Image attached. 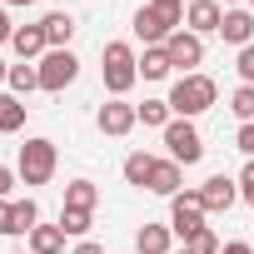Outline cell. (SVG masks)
<instances>
[{
	"mask_svg": "<svg viewBox=\"0 0 254 254\" xmlns=\"http://www.w3.org/2000/svg\"><path fill=\"white\" fill-rule=\"evenodd\" d=\"M165 100H170V110H175L180 120H194V115H204V110L219 100V85H214L209 75H199V70H194V75H180V80L170 85V95H165Z\"/></svg>",
	"mask_w": 254,
	"mask_h": 254,
	"instance_id": "obj_1",
	"label": "cell"
},
{
	"mask_svg": "<svg viewBox=\"0 0 254 254\" xmlns=\"http://www.w3.org/2000/svg\"><path fill=\"white\" fill-rule=\"evenodd\" d=\"M100 75H105V90L120 100L125 90L140 80V55L125 45V40H110V45H105V55H100Z\"/></svg>",
	"mask_w": 254,
	"mask_h": 254,
	"instance_id": "obj_2",
	"label": "cell"
},
{
	"mask_svg": "<svg viewBox=\"0 0 254 254\" xmlns=\"http://www.w3.org/2000/svg\"><path fill=\"white\" fill-rule=\"evenodd\" d=\"M55 140H25L20 145V165H15V175L25 180V185H50V175H55Z\"/></svg>",
	"mask_w": 254,
	"mask_h": 254,
	"instance_id": "obj_3",
	"label": "cell"
},
{
	"mask_svg": "<svg viewBox=\"0 0 254 254\" xmlns=\"http://www.w3.org/2000/svg\"><path fill=\"white\" fill-rule=\"evenodd\" d=\"M35 70H40V90H45V95H60L65 85H75L80 60H75V50H45Z\"/></svg>",
	"mask_w": 254,
	"mask_h": 254,
	"instance_id": "obj_4",
	"label": "cell"
},
{
	"mask_svg": "<svg viewBox=\"0 0 254 254\" xmlns=\"http://www.w3.org/2000/svg\"><path fill=\"white\" fill-rule=\"evenodd\" d=\"M165 145H170V160L175 165H199L204 160V140L190 120H170L165 125Z\"/></svg>",
	"mask_w": 254,
	"mask_h": 254,
	"instance_id": "obj_5",
	"label": "cell"
},
{
	"mask_svg": "<svg viewBox=\"0 0 254 254\" xmlns=\"http://www.w3.org/2000/svg\"><path fill=\"white\" fill-rule=\"evenodd\" d=\"M170 229L180 239H190V234L204 229V199H199V190H185V194L170 199Z\"/></svg>",
	"mask_w": 254,
	"mask_h": 254,
	"instance_id": "obj_6",
	"label": "cell"
},
{
	"mask_svg": "<svg viewBox=\"0 0 254 254\" xmlns=\"http://www.w3.org/2000/svg\"><path fill=\"white\" fill-rule=\"evenodd\" d=\"M165 55H170V65H180L185 75H194V65H204V40L194 30H175L165 40Z\"/></svg>",
	"mask_w": 254,
	"mask_h": 254,
	"instance_id": "obj_7",
	"label": "cell"
},
{
	"mask_svg": "<svg viewBox=\"0 0 254 254\" xmlns=\"http://www.w3.org/2000/svg\"><path fill=\"white\" fill-rule=\"evenodd\" d=\"M175 30H180V20H175V15H160L155 5H140V10H135V35H140L145 45H165Z\"/></svg>",
	"mask_w": 254,
	"mask_h": 254,
	"instance_id": "obj_8",
	"label": "cell"
},
{
	"mask_svg": "<svg viewBox=\"0 0 254 254\" xmlns=\"http://www.w3.org/2000/svg\"><path fill=\"white\" fill-rule=\"evenodd\" d=\"M185 25L204 40V35H219V25H224V10H219V0H190L185 5Z\"/></svg>",
	"mask_w": 254,
	"mask_h": 254,
	"instance_id": "obj_9",
	"label": "cell"
},
{
	"mask_svg": "<svg viewBox=\"0 0 254 254\" xmlns=\"http://www.w3.org/2000/svg\"><path fill=\"white\" fill-rule=\"evenodd\" d=\"M95 120H100V130H105V135L120 140V135H130L135 125H140V110H135V105H125V100H110V105H100Z\"/></svg>",
	"mask_w": 254,
	"mask_h": 254,
	"instance_id": "obj_10",
	"label": "cell"
},
{
	"mask_svg": "<svg viewBox=\"0 0 254 254\" xmlns=\"http://www.w3.org/2000/svg\"><path fill=\"white\" fill-rule=\"evenodd\" d=\"M199 199H204V214H224V209H234L239 185H234L229 175H214V180H204V185H199Z\"/></svg>",
	"mask_w": 254,
	"mask_h": 254,
	"instance_id": "obj_11",
	"label": "cell"
},
{
	"mask_svg": "<svg viewBox=\"0 0 254 254\" xmlns=\"http://www.w3.org/2000/svg\"><path fill=\"white\" fill-rule=\"evenodd\" d=\"M219 35L229 40V45H254V10H224V25H219Z\"/></svg>",
	"mask_w": 254,
	"mask_h": 254,
	"instance_id": "obj_12",
	"label": "cell"
},
{
	"mask_svg": "<svg viewBox=\"0 0 254 254\" xmlns=\"http://www.w3.org/2000/svg\"><path fill=\"white\" fill-rule=\"evenodd\" d=\"M40 30H45L50 50H70V35H75V15H65V10H50V15L40 20Z\"/></svg>",
	"mask_w": 254,
	"mask_h": 254,
	"instance_id": "obj_13",
	"label": "cell"
},
{
	"mask_svg": "<svg viewBox=\"0 0 254 254\" xmlns=\"http://www.w3.org/2000/svg\"><path fill=\"white\" fill-rule=\"evenodd\" d=\"M150 194H165V199H175L180 194V165L175 160H155V175H150V185H145Z\"/></svg>",
	"mask_w": 254,
	"mask_h": 254,
	"instance_id": "obj_14",
	"label": "cell"
},
{
	"mask_svg": "<svg viewBox=\"0 0 254 254\" xmlns=\"http://www.w3.org/2000/svg\"><path fill=\"white\" fill-rule=\"evenodd\" d=\"M10 45H15V55H20V60H35V55H45V50H50V40H45V30H40V25H20Z\"/></svg>",
	"mask_w": 254,
	"mask_h": 254,
	"instance_id": "obj_15",
	"label": "cell"
},
{
	"mask_svg": "<svg viewBox=\"0 0 254 254\" xmlns=\"http://www.w3.org/2000/svg\"><path fill=\"white\" fill-rule=\"evenodd\" d=\"M170 239H175L170 224H145V229L135 234V249H140V254H170Z\"/></svg>",
	"mask_w": 254,
	"mask_h": 254,
	"instance_id": "obj_16",
	"label": "cell"
},
{
	"mask_svg": "<svg viewBox=\"0 0 254 254\" xmlns=\"http://www.w3.org/2000/svg\"><path fill=\"white\" fill-rule=\"evenodd\" d=\"M15 130H25V100L20 95H0V135H15Z\"/></svg>",
	"mask_w": 254,
	"mask_h": 254,
	"instance_id": "obj_17",
	"label": "cell"
},
{
	"mask_svg": "<svg viewBox=\"0 0 254 254\" xmlns=\"http://www.w3.org/2000/svg\"><path fill=\"white\" fill-rule=\"evenodd\" d=\"M65 249V229L60 224H35L30 229V254H60Z\"/></svg>",
	"mask_w": 254,
	"mask_h": 254,
	"instance_id": "obj_18",
	"label": "cell"
},
{
	"mask_svg": "<svg viewBox=\"0 0 254 254\" xmlns=\"http://www.w3.org/2000/svg\"><path fill=\"white\" fill-rule=\"evenodd\" d=\"M95 204H100V190L90 180H70L65 185V209H90L95 214Z\"/></svg>",
	"mask_w": 254,
	"mask_h": 254,
	"instance_id": "obj_19",
	"label": "cell"
},
{
	"mask_svg": "<svg viewBox=\"0 0 254 254\" xmlns=\"http://www.w3.org/2000/svg\"><path fill=\"white\" fill-rule=\"evenodd\" d=\"M150 175H155V155L135 150L130 160H125V185H135V190H145V185H150Z\"/></svg>",
	"mask_w": 254,
	"mask_h": 254,
	"instance_id": "obj_20",
	"label": "cell"
},
{
	"mask_svg": "<svg viewBox=\"0 0 254 254\" xmlns=\"http://www.w3.org/2000/svg\"><path fill=\"white\" fill-rule=\"evenodd\" d=\"M175 65H170V55H165V45H145V55H140V75L145 80H165Z\"/></svg>",
	"mask_w": 254,
	"mask_h": 254,
	"instance_id": "obj_21",
	"label": "cell"
},
{
	"mask_svg": "<svg viewBox=\"0 0 254 254\" xmlns=\"http://www.w3.org/2000/svg\"><path fill=\"white\" fill-rule=\"evenodd\" d=\"M5 85H10V95H30V90H40V70L30 60H20V65H10Z\"/></svg>",
	"mask_w": 254,
	"mask_h": 254,
	"instance_id": "obj_22",
	"label": "cell"
},
{
	"mask_svg": "<svg viewBox=\"0 0 254 254\" xmlns=\"http://www.w3.org/2000/svg\"><path fill=\"white\" fill-rule=\"evenodd\" d=\"M135 110H140V120H145V125H155V130H165V125L175 120L170 100H145V105H135Z\"/></svg>",
	"mask_w": 254,
	"mask_h": 254,
	"instance_id": "obj_23",
	"label": "cell"
},
{
	"mask_svg": "<svg viewBox=\"0 0 254 254\" xmlns=\"http://www.w3.org/2000/svg\"><path fill=\"white\" fill-rule=\"evenodd\" d=\"M229 110L239 115V125H254V85H239L229 95Z\"/></svg>",
	"mask_w": 254,
	"mask_h": 254,
	"instance_id": "obj_24",
	"label": "cell"
},
{
	"mask_svg": "<svg viewBox=\"0 0 254 254\" xmlns=\"http://www.w3.org/2000/svg\"><path fill=\"white\" fill-rule=\"evenodd\" d=\"M60 229L75 234V239H85L90 234V209H60Z\"/></svg>",
	"mask_w": 254,
	"mask_h": 254,
	"instance_id": "obj_25",
	"label": "cell"
},
{
	"mask_svg": "<svg viewBox=\"0 0 254 254\" xmlns=\"http://www.w3.org/2000/svg\"><path fill=\"white\" fill-rule=\"evenodd\" d=\"M35 219H40V204L35 199H15V234H30Z\"/></svg>",
	"mask_w": 254,
	"mask_h": 254,
	"instance_id": "obj_26",
	"label": "cell"
},
{
	"mask_svg": "<svg viewBox=\"0 0 254 254\" xmlns=\"http://www.w3.org/2000/svg\"><path fill=\"white\" fill-rule=\"evenodd\" d=\"M185 249H190V254H219L224 244H219V239H214V229L204 224L199 234H190V239H185Z\"/></svg>",
	"mask_w": 254,
	"mask_h": 254,
	"instance_id": "obj_27",
	"label": "cell"
},
{
	"mask_svg": "<svg viewBox=\"0 0 254 254\" xmlns=\"http://www.w3.org/2000/svg\"><path fill=\"white\" fill-rule=\"evenodd\" d=\"M234 70H239V80H244V85H254V45H244V50H239Z\"/></svg>",
	"mask_w": 254,
	"mask_h": 254,
	"instance_id": "obj_28",
	"label": "cell"
},
{
	"mask_svg": "<svg viewBox=\"0 0 254 254\" xmlns=\"http://www.w3.org/2000/svg\"><path fill=\"white\" fill-rule=\"evenodd\" d=\"M0 234H15V204L0 199Z\"/></svg>",
	"mask_w": 254,
	"mask_h": 254,
	"instance_id": "obj_29",
	"label": "cell"
},
{
	"mask_svg": "<svg viewBox=\"0 0 254 254\" xmlns=\"http://www.w3.org/2000/svg\"><path fill=\"white\" fill-rule=\"evenodd\" d=\"M150 5H155L160 15H175V20H185V0H150Z\"/></svg>",
	"mask_w": 254,
	"mask_h": 254,
	"instance_id": "obj_30",
	"label": "cell"
},
{
	"mask_svg": "<svg viewBox=\"0 0 254 254\" xmlns=\"http://www.w3.org/2000/svg\"><path fill=\"white\" fill-rule=\"evenodd\" d=\"M234 145H239V150H244V155L254 160V125H239V135H234Z\"/></svg>",
	"mask_w": 254,
	"mask_h": 254,
	"instance_id": "obj_31",
	"label": "cell"
},
{
	"mask_svg": "<svg viewBox=\"0 0 254 254\" xmlns=\"http://www.w3.org/2000/svg\"><path fill=\"white\" fill-rule=\"evenodd\" d=\"M239 194H244V199H254V160H249V165H244V175H239Z\"/></svg>",
	"mask_w": 254,
	"mask_h": 254,
	"instance_id": "obj_32",
	"label": "cell"
},
{
	"mask_svg": "<svg viewBox=\"0 0 254 254\" xmlns=\"http://www.w3.org/2000/svg\"><path fill=\"white\" fill-rule=\"evenodd\" d=\"M10 190H15V170L0 165V199H10Z\"/></svg>",
	"mask_w": 254,
	"mask_h": 254,
	"instance_id": "obj_33",
	"label": "cell"
},
{
	"mask_svg": "<svg viewBox=\"0 0 254 254\" xmlns=\"http://www.w3.org/2000/svg\"><path fill=\"white\" fill-rule=\"evenodd\" d=\"M0 40H15V25H10V15H5V5H0Z\"/></svg>",
	"mask_w": 254,
	"mask_h": 254,
	"instance_id": "obj_34",
	"label": "cell"
},
{
	"mask_svg": "<svg viewBox=\"0 0 254 254\" xmlns=\"http://www.w3.org/2000/svg\"><path fill=\"white\" fill-rule=\"evenodd\" d=\"M219 254H254V244H239V239H229V244H224Z\"/></svg>",
	"mask_w": 254,
	"mask_h": 254,
	"instance_id": "obj_35",
	"label": "cell"
},
{
	"mask_svg": "<svg viewBox=\"0 0 254 254\" xmlns=\"http://www.w3.org/2000/svg\"><path fill=\"white\" fill-rule=\"evenodd\" d=\"M75 254H105V249H100L95 239H80V244H75Z\"/></svg>",
	"mask_w": 254,
	"mask_h": 254,
	"instance_id": "obj_36",
	"label": "cell"
},
{
	"mask_svg": "<svg viewBox=\"0 0 254 254\" xmlns=\"http://www.w3.org/2000/svg\"><path fill=\"white\" fill-rule=\"evenodd\" d=\"M5 5H35V0H5Z\"/></svg>",
	"mask_w": 254,
	"mask_h": 254,
	"instance_id": "obj_37",
	"label": "cell"
},
{
	"mask_svg": "<svg viewBox=\"0 0 254 254\" xmlns=\"http://www.w3.org/2000/svg\"><path fill=\"white\" fill-rule=\"evenodd\" d=\"M5 75H10V65H5V60H0V80H5Z\"/></svg>",
	"mask_w": 254,
	"mask_h": 254,
	"instance_id": "obj_38",
	"label": "cell"
},
{
	"mask_svg": "<svg viewBox=\"0 0 254 254\" xmlns=\"http://www.w3.org/2000/svg\"><path fill=\"white\" fill-rule=\"evenodd\" d=\"M249 10H254V0H249Z\"/></svg>",
	"mask_w": 254,
	"mask_h": 254,
	"instance_id": "obj_39",
	"label": "cell"
},
{
	"mask_svg": "<svg viewBox=\"0 0 254 254\" xmlns=\"http://www.w3.org/2000/svg\"><path fill=\"white\" fill-rule=\"evenodd\" d=\"M180 254H190V249H180Z\"/></svg>",
	"mask_w": 254,
	"mask_h": 254,
	"instance_id": "obj_40",
	"label": "cell"
},
{
	"mask_svg": "<svg viewBox=\"0 0 254 254\" xmlns=\"http://www.w3.org/2000/svg\"><path fill=\"white\" fill-rule=\"evenodd\" d=\"M249 204H254V199H249Z\"/></svg>",
	"mask_w": 254,
	"mask_h": 254,
	"instance_id": "obj_41",
	"label": "cell"
},
{
	"mask_svg": "<svg viewBox=\"0 0 254 254\" xmlns=\"http://www.w3.org/2000/svg\"><path fill=\"white\" fill-rule=\"evenodd\" d=\"M249 244H254V239H249Z\"/></svg>",
	"mask_w": 254,
	"mask_h": 254,
	"instance_id": "obj_42",
	"label": "cell"
}]
</instances>
